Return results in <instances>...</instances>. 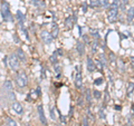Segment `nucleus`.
Instances as JSON below:
<instances>
[{"label":"nucleus","mask_w":134,"mask_h":126,"mask_svg":"<svg viewBox=\"0 0 134 126\" xmlns=\"http://www.w3.org/2000/svg\"><path fill=\"white\" fill-rule=\"evenodd\" d=\"M107 18H108V21L110 22L117 21V18H118V5L112 2V5L110 6V9H108V12H107Z\"/></svg>","instance_id":"1"},{"label":"nucleus","mask_w":134,"mask_h":126,"mask_svg":"<svg viewBox=\"0 0 134 126\" xmlns=\"http://www.w3.org/2000/svg\"><path fill=\"white\" fill-rule=\"evenodd\" d=\"M3 89H5L9 100H11V101L16 100V95H15V93H13V87H12L11 80H9V79L5 80V83H3Z\"/></svg>","instance_id":"2"},{"label":"nucleus","mask_w":134,"mask_h":126,"mask_svg":"<svg viewBox=\"0 0 134 126\" xmlns=\"http://www.w3.org/2000/svg\"><path fill=\"white\" fill-rule=\"evenodd\" d=\"M0 10H1V15L5 21H13V17L11 15V12H10L9 5L6 1H3L1 3V9Z\"/></svg>","instance_id":"3"},{"label":"nucleus","mask_w":134,"mask_h":126,"mask_svg":"<svg viewBox=\"0 0 134 126\" xmlns=\"http://www.w3.org/2000/svg\"><path fill=\"white\" fill-rule=\"evenodd\" d=\"M16 83L18 87L20 88H25L27 85H28V78H27V75L25 72H18L17 73V76H16Z\"/></svg>","instance_id":"4"},{"label":"nucleus","mask_w":134,"mask_h":126,"mask_svg":"<svg viewBox=\"0 0 134 126\" xmlns=\"http://www.w3.org/2000/svg\"><path fill=\"white\" fill-rule=\"evenodd\" d=\"M19 59L17 57L16 54H11L8 56V65L10 66V68L12 69V70H18L19 68Z\"/></svg>","instance_id":"5"},{"label":"nucleus","mask_w":134,"mask_h":126,"mask_svg":"<svg viewBox=\"0 0 134 126\" xmlns=\"http://www.w3.org/2000/svg\"><path fill=\"white\" fill-rule=\"evenodd\" d=\"M74 85L77 89H80L83 87V76H82V73L79 72L78 67H76V74L75 77H74Z\"/></svg>","instance_id":"6"},{"label":"nucleus","mask_w":134,"mask_h":126,"mask_svg":"<svg viewBox=\"0 0 134 126\" xmlns=\"http://www.w3.org/2000/svg\"><path fill=\"white\" fill-rule=\"evenodd\" d=\"M40 39L44 41L45 45H50L53 43V40H54V38L51 37L50 33H48L47 30H43L40 33Z\"/></svg>","instance_id":"7"},{"label":"nucleus","mask_w":134,"mask_h":126,"mask_svg":"<svg viewBox=\"0 0 134 126\" xmlns=\"http://www.w3.org/2000/svg\"><path fill=\"white\" fill-rule=\"evenodd\" d=\"M37 112H38V116H39L40 123L46 126L47 125V120H46V116H45V112H44L43 105H38L37 106Z\"/></svg>","instance_id":"8"},{"label":"nucleus","mask_w":134,"mask_h":126,"mask_svg":"<svg viewBox=\"0 0 134 126\" xmlns=\"http://www.w3.org/2000/svg\"><path fill=\"white\" fill-rule=\"evenodd\" d=\"M86 67H87V70H88L90 73H95V72H96V66H95V61L93 60V58H92L91 56H87Z\"/></svg>","instance_id":"9"},{"label":"nucleus","mask_w":134,"mask_h":126,"mask_svg":"<svg viewBox=\"0 0 134 126\" xmlns=\"http://www.w3.org/2000/svg\"><path fill=\"white\" fill-rule=\"evenodd\" d=\"M11 107H12V109L16 112L17 114H23L24 113V107H23V105L19 103V101H12V104H11Z\"/></svg>","instance_id":"10"},{"label":"nucleus","mask_w":134,"mask_h":126,"mask_svg":"<svg viewBox=\"0 0 134 126\" xmlns=\"http://www.w3.org/2000/svg\"><path fill=\"white\" fill-rule=\"evenodd\" d=\"M76 50L79 54V56H83L85 54V44L82 43L80 40H77L76 41Z\"/></svg>","instance_id":"11"},{"label":"nucleus","mask_w":134,"mask_h":126,"mask_svg":"<svg viewBox=\"0 0 134 126\" xmlns=\"http://www.w3.org/2000/svg\"><path fill=\"white\" fill-rule=\"evenodd\" d=\"M16 55H17V57H18V59H19L20 61H23V62H26V61H27L26 54L24 52V50L21 49V48H17V50H16Z\"/></svg>","instance_id":"12"},{"label":"nucleus","mask_w":134,"mask_h":126,"mask_svg":"<svg viewBox=\"0 0 134 126\" xmlns=\"http://www.w3.org/2000/svg\"><path fill=\"white\" fill-rule=\"evenodd\" d=\"M85 100H86V103L88 104V106L91 107L92 106V101H93V94H92L91 89H88V88L85 90Z\"/></svg>","instance_id":"13"},{"label":"nucleus","mask_w":134,"mask_h":126,"mask_svg":"<svg viewBox=\"0 0 134 126\" xmlns=\"http://www.w3.org/2000/svg\"><path fill=\"white\" fill-rule=\"evenodd\" d=\"M134 19V7H130V9L128 10V13H126V21L129 23H131Z\"/></svg>","instance_id":"14"},{"label":"nucleus","mask_w":134,"mask_h":126,"mask_svg":"<svg viewBox=\"0 0 134 126\" xmlns=\"http://www.w3.org/2000/svg\"><path fill=\"white\" fill-rule=\"evenodd\" d=\"M74 23H75V21H74L73 16H69V17H67V18L65 19V27H66V29H72V28L74 27Z\"/></svg>","instance_id":"15"},{"label":"nucleus","mask_w":134,"mask_h":126,"mask_svg":"<svg viewBox=\"0 0 134 126\" xmlns=\"http://www.w3.org/2000/svg\"><path fill=\"white\" fill-rule=\"evenodd\" d=\"M16 17H17V20H18L19 25H24V22L26 21V15L25 13H23L20 10H18L16 13Z\"/></svg>","instance_id":"16"},{"label":"nucleus","mask_w":134,"mask_h":126,"mask_svg":"<svg viewBox=\"0 0 134 126\" xmlns=\"http://www.w3.org/2000/svg\"><path fill=\"white\" fill-rule=\"evenodd\" d=\"M51 26H53V27H51V33H50V35H51V37L55 39V38H57L58 35H59V28H58V26L56 25L55 22H53Z\"/></svg>","instance_id":"17"},{"label":"nucleus","mask_w":134,"mask_h":126,"mask_svg":"<svg viewBox=\"0 0 134 126\" xmlns=\"http://www.w3.org/2000/svg\"><path fill=\"white\" fill-rule=\"evenodd\" d=\"M98 47H100V43H98V40H97V39H94L93 41H92V45H91L92 54H96Z\"/></svg>","instance_id":"18"},{"label":"nucleus","mask_w":134,"mask_h":126,"mask_svg":"<svg viewBox=\"0 0 134 126\" xmlns=\"http://www.w3.org/2000/svg\"><path fill=\"white\" fill-rule=\"evenodd\" d=\"M133 92H134V83H129L128 87H126V96L130 98L132 96Z\"/></svg>","instance_id":"19"},{"label":"nucleus","mask_w":134,"mask_h":126,"mask_svg":"<svg viewBox=\"0 0 134 126\" xmlns=\"http://www.w3.org/2000/svg\"><path fill=\"white\" fill-rule=\"evenodd\" d=\"M31 3H33L34 6H36L38 9H45V8H46L45 2L41 1V0H33V1H31Z\"/></svg>","instance_id":"20"},{"label":"nucleus","mask_w":134,"mask_h":126,"mask_svg":"<svg viewBox=\"0 0 134 126\" xmlns=\"http://www.w3.org/2000/svg\"><path fill=\"white\" fill-rule=\"evenodd\" d=\"M53 66H54V69H55V73H56V78H61V75H62V67H61V65L57 62V64H55Z\"/></svg>","instance_id":"21"},{"label":"nucleus","mask_w":134,"mask_h":126,"mask_svg":"<svg viewBox=\"0 0 134 126\" xmlns=\"http://www.w3.org/2000/svg\"><path fill=\"white\" fill-rule=\"evenodd\" d=\"M49 62H50L51 65H55V64H57L58 62V56H57L56 52H54V54L49 57Z\"/></svg>","instance_id":"22"},{"label":"nucleus","mask_w":134,"mask_h":126,"mask_svg":"<svg viewBox=\"0 0 134 126\" xmlns=\"http://www.w3.org/2000/svg\"><path fill=\"white\" fill-rule=\"evenodd\" d=\"M111 99V96H110V93L107 92V90H105L104 92V100H103V106H106L108 104V101Z\"/></svg>","instance_id":"23"},{"label":"nucleus","mask_w":134,"mask_h":126,"mask_svg":"<svg viewBox=\"0 0 134 126\" xmlns=\"http://www.w3.org/2000/svg\"><path fill=\"white\" fill-rule=\"evenodd\" d=\"M19 28H20V30H21V33L24 34V36L26 37V39L29 41V40H30V37H29V34H28L27 29L25 28V26H24V25H19Z\"/></svg>","instance_id":"24"},{"label":"nucleus","mask_w":134,"mask_h":126,"mask_svg":"<svg viewBox=\"0 0 134 126\" xmlns=\"http://www.w3.org/2000/svg\"><path fill=\"white\" fill-rule=\"evenodd\" d=\"M98 60H100V61L102 62V65L104 66V68L107 66V59H106V57H105V55H104V54H100Z\"/></svg>","instance_id":"25"},{"label":"nucleus","mask_w":134,"mask_h":126,"mask_svg":"<svg viewBox=\"0 0 134 126\" xmlns=\"http://www.w3.org/2000/svg\"><path fill=\"white\" fill-rule=\"evenodd\" d=\"M93 98L94 99H96V100H100L102 98V93L100 92V90H97V89H94L93 90Z\"/></svg>","instance_id":"26"},{"label":"nucleus","mask_w":134,"mask_h":126,"mask_svg":"<svg viewBox=\"0 0 134 126\" xmlns=\"http://www.w3.org/2000/svg\"><path fill=\"white\" fill-rule=\"evenodd\" d=\"M129 0H120V5H118V9H121L122 11L125 10V7L128 6Z\"/></svg>","instance_id":"27"},{"label":"nucleus","mask_w":134,"mask_h":126,"mask_svg":"<svg viewBox=\"0 0 134 126\" xmlns=\"http://www.w3.org/2000/svg\"><path fill=\"white\" fill-rule=\"evenodd\" d=\"M6 125L7 126H18V125H17V123L12 120L11 117H8V116L6 117Z\"/></svg>","instance_id":"28"},{"label":"nucleus","mask_w":134,"mask_h":126,"mask_svg":"<svg viewBox=\"0 0 134 126\" xmlns=\"http://www.w3.org/2000/svg\"><path fill=\"white\" fill-rule=\"evenodd\" d=\"M117 68H118V70L121 73L125 72V65H124V62H123V60H118L117 61Z\"/></svg>","instance_id":"29"},{"label":"nucleus","mask_w":134,"mask_h":126,"mask_svg":"<svg viewBox=\"0 0 134 126\" xmlns=\"http://www.w3.org/2000/svg\"><path fill=\"white\" fill-rule=\"evenodd\" d=\"M95 66H96V69H98V70H100V73H103L104 66L102 65V62L98 60V59H96V60H95Z\"/></svg>","instance_id":"30"},{"label":"nucleus","mask_w":134,"mask_h":126,"mask_svg":"<svg viewBox=\"0 0 134 126\" xmlns=\"http://www.w3.org/2000/svg\"><path fill=\"white\" fill-rule=\"evenodd\" d=\"M108 60H110L111 64H112V62L114 64V62L116 61V56H115L114 52H112V51H111L110 54H108Z\"/></svg>","instance_id":"31"},{"label":"nucleus","mask_w":134,"mask_h":126,"mask_svg":"<svg viewBox=\"0 0 134 126\" xmlns=\"http://www.w3.org/2000/svg\"><path fill=\"white\" fill-rule=\"evenodd\" d=\"M98 117H100L101 120H106V114H105L103 108H101V109L98 111Z\"/></svg>","instance_id":"32"},{"label":"nucleus","mask_w":134,"mask_h":126,"mask_svg":"<svg viewBox=\"0 0 134 126\" xmlns=\"http://www.w3.org/2000/svg\"><path fill=\"white\" fill-rule=\"evenodd\" d=\"M91 7H101V0H91Z\"/></svg>","instance_id":"33"},{"label":"nucleus","mask_w":134,"mask_h":126,"mask_svg":"<svg viewBox=\"0 0 134 126\" xmlns=\"http://www.w3.org/2000/svg\"><path fill=\"white\" fill-rule=\"evenodd\" d=\"M49 113H50V118L53 121H56V116H55V107H50L49 109Z\"/></svg>","instance_id":"34"},{"label":"nucleus","mask_w":134,"mask_h":126,"mask_svg":"<svg viewBox=\"0 0 134 126\" xmlns=\"http://www.w3.org/2000/svg\"><path fill=\"white\" fill-rule=\"evenodd\" d=\"M82 126H90L88 125V118H87L86 115L83 116V118H82Z\"/></svg>","instance_id":"35"},{"label":"nucleus","mask_w":134,"mask_h":126,"mask_svg":"<svg viewBox=\"0 0 134 126\" xmlns=\"http://www.w3.org/2000/svg\"><path fill=\"white\" fill-rule=\"evenodd\" d=\"M103 82H104L103 78H97V79L94 80V85H95V86H100V85H102V84H103Z\"/></svg>","instance_id":"36"},{"label":"nucleus","mask_w":134,"mask_h":126,"mask_svg":"<svg viewBox=\"0 0 134 126\" xmlns=\"http://www.w3.org/2000/svg\"><path fill=\"white\" fill-rule=\"evenodd\" d=\"M82 38H83V41H84V44H85V45L90 44V38H88L87 35H82Z\"/></svg>","instance_id":"37"},{"label":"nucleus","mask_w":134,"mask_h":126,"mask_svg":"<svg viewBox=\"0 0 134 126\" xmlns=\"http://www.w3.org/2000/svg\"><path fill=\"white\" fill-rule=\"evenodd\" d=\"M107 6H108L107 0H101V7H103V8H106Z\"/></svg>","instance_id":"38"},{"label":"nucleus","mask_w":134,"mask_h":126,"mask_svg":"<svg viewBox=\"0 0 134 126\" xmlns=\"http://www.w3.org/2000/svg\"><path fill=\"white\" fill-rule=\"evenodd\" d=\"M87 115H88V116H87V117H90V120H91L92 122H94V115H93V114H92V113H91L90 108H88V109H87Z\"/></svg>","instance_id":"39"},{"label":"nucleus","mask_w":134,"mask_h":126,"mask_svg":"<svg viewBox=\"0 0 134 126\" xmlns=\"http://www.w3.org/2000/svg\"><path fill=\"white\" fill-rule=\"evenodd\" d=\"M55 52L57 54V56H63V55H64V54H63V49H62V48H59V49H57Z\"/></svg>","instance_id":"40"},{"label":"nucleus","mask_w":134,"mask_h":126,"mask_svg":"<svg viewBox=\"0 0 134 126\" xmlns=\"http://www.w3.org/2000/svg\"><path fill=\"white\" fill-rule=\"evenodd\" d=\"M82 11L83 12L87 11V5H86V3H83V5H82Z\"/></svg>","instance_id":"41"},{"label":"nucleus","mask_w":134,"mask_h":126,"mask_svg":"<svg viewBox=\"0 0 134 126\" xmlns=\"http://www.w3.org/2000/svg\"><path fill=\"white\" fill-rule=\"evenodd\" d=\"M114 109H115V111H122V106H121V105H115V106H114Z\"/></svg>","instance_id":"42"},{"label":"nucleus","mask_w":134,"mask_h":126,"mask_svg":"<svg viewBox=\"0 0 134 126\" xmlns=\"http://www.w3.org/2000/svg\"><path fill=\"white\" fill-rule=\"evenodd\" d=\"M77 104H78L79 106H82V105H83V97H82V96H80L79 98H78V101H77Z\"/></svg>","instance_id":"43"},{"label":"nucleus","mask_w":134,"mask_h":126,"mask_svg":"<svg viewBox=\"0 0 134 126\" xmlns=\"http://www.w3.org/2000/svg\"><path fill=\"white\" fill-rule=\"evenodd\" d=\"M59 117H61V121L63 122V123H66V121H67V120H66V117L64 116V115H62V114H61V116H59Z\"/></svg>","instance_id":"44"},{"label":"nucleus","mask_w":134,"mask_h":126,"mask_svg":"<svg viewBox=\"0 0 134 126\" xmlns=\"http://www.w3.org/2000/svg\"><path fill=\"white\" fill-rule=\"evenodd\" d=\"M130 60H131V66H132V68L134 69V57H131V58H130Z\"/></svg>","instance_id":"45"},{"label":"nucleus","mask_w":134,"mask_h":126,"mask_svg":"<svg viewBox=\"0 0 134 126\" xmlns=\"http://www.w3.org/2000/svg\"><path fill=\"white\" fill-rule=\"evenodd\" d=\"M126 126H133V125H132V121H131V120L128 121V123H126Z\"/></svg>","instance_id":"46"},{"label":"nucleus","mask_w":134,"mask_h":126,"mask_svg":"<svg viewBox=\"0 0 134 126\" xmlns=\"http://www.w3.org/2000/svg\"><path fill=\"white\" fill-rule=\"evenodd\" d=\"M13 38H15V41L18 43V38H17V35H13Z\"/></svg>","instance_id":"47"},{"label":"nucleus","mask_w":134,"mask_h":126,"mask_svg":"<svg viewBox=\"0 0 134 126\" xmlns=\"http://www.w3.org/2000/svg\"><path fill=\"white\" fill-rule=\"evenodd\" d=\"M73 111H74V108L72 107V108H70V112H69V116H72V115H73Z\"/></svg>","instance_id":"48"},{"label":"nucleus","mask_w":134,"mask_h":126,"mask_svg":"<svg viewBox=\"0 0 134 126\" xmlns=\"http://www.w3.org/2000/svg\"><path fill=\"white\" fill-rule=\"evenodd\" d=\"M132 112H133V117H134V105H132Z\"/></svg>","instance_id":"49"},{"label":"nucleus","mask_w":134,"mask_h":126,"mask_svg":"<svg viewBox=\"0 0 134 126\" xmlns=\"http://www.w3.org/2000/svg\"><path fill=\"white\" fill-rule=\"evenodd\" d=\"M58 126H62V125H58Z\"/></svg>","instance_id":"50"}]
</instances>
